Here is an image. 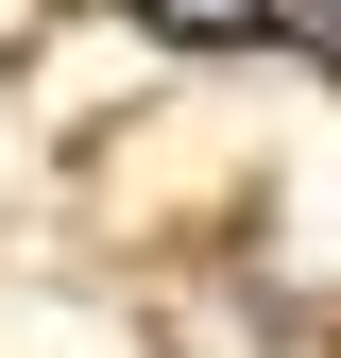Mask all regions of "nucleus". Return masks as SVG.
I'll use <instances>...</instances> for the list:
<instances>
[{
	"label": "nucleus",
	"mask_w": 341,
	"mask_h": 358,
	"mask_svg": "<svg viewBox=\"0 0 341 358\" xmlns=\"http://www.w3.org/2000/svg\"><path fill=\"white\" fill-rule=\"evenodd\" d=\"M290 34H307V52H341V0H290Z\"/></svg>",
	"instance_id": "f03ea898"
},
{
	"label": "nucleus",
	"mask_w": 341,
	"mask_h": 358,
	"mask_svg": "<svg viewBox=\"0 0 341 358\" xmlns=\"http://www.w3.org/2000/svg\"><path fill=\"white\" fill-rule=\"evenodd\" d=\"M154 34H188V52H222V34H290V0H137Z\"/></svg>",
	"instance_id": "f257e3e1"
}]
</instances>
